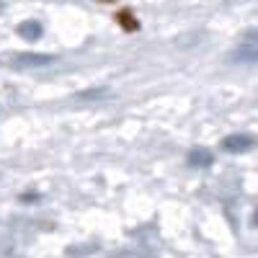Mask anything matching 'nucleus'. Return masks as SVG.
Listing matches in <instances>:
<instances>
[{"instance_id":"obj_1","label":"nucleus","mask_w":258,"mask_h":258,"mask_svg":"<svg viewBox=\"0 0 258 258\" xmlns=\"http://www.w3.org/2000/svg\"><path fill=\"white\" fill-rule=\"evenodd\" d=\"M253 145H255L253 135H248V132H235V135H227L220 147L225 150V153H230V155H240V153H248V150H253Z\"/></svg>"},{"instance_id":"obj_2","label":"nucleus","mask_w":258,"mask_h":258,"mask_svg":"<svg viewBox=\"0 0 258 258\" xmlns=\"http://www.w3.org/2000/svg\"><path fill=\"white\" fill-rule=\"evenodd\" d=\"M16 64H26V68H47V64H54L57 57L54 54H39V52H21L13 57Z\"/></svg>"},{"instance_id":"obj_3","label":"nucleus","mask_w":258,"mask_h":258,"mask_svg":"<svg viewBox=\"0 0 258 258\" xmlns=\"http://www.w3.org/2000/svg\"><path fill=\"white\" fill-rule=\"evenodd\" d=\"M188 168H212L214 165V153L207 147H194L191 153L186 155Z\"/></svg>"},{"instance_id":"obj_4","label":"nucleus","mask_w":258,"mask_h":258,"mask_svg":"<svg viewBox=\"0 0 258 258\" xmlns=\"http://www.w3.org/2000/svg\"><path fill=\"white\" fill-rule=\"evenodd\" d=\"M41 34H44V29H41L39 21H24V24L18 26V36H24L26 41H36Z\"/></svg>"},{"instance_id":"obj_5","label":"nucleus","mask_w":258,"mask_h":258,"mask_svg":"<svg viewBox=\"0 0 258 258\" xmlns=\"http://www.w3.org/2000/svg\"><path fill=\"white\" fill-rule=\"evenodd\" d=\"M235 62H248V64H255V41H253V34H250V41L248 44H240V49L232 54Z\"/></svg>"}]
</instances>
